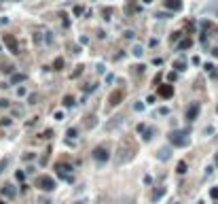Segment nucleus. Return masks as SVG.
I'll return each instance as SVG.
<instances>
[{
	"mask_svg": "<svg viewBox=\"0 0 218 204\" xmlns=\"http://www.w3.org/2000/svg\"><path fill=\"white\" fill-rule=\"evenodd\" d=\"M133 153H135V145L129 141V138H123L121 145H119V149H117V153H114V164H127L129 159L133 157Z\"/></svg>",
	"mask_w": 218,
	"mask_h": 204,
	"instance_id": "1",
	"label": "nucleus"
},
{
	"mask_svg": "<svg viewBox=\"0 0 218 204\" xmlns=\"http://www.w3.org/2000/svg\"><path fill=\"white\" fill-rule=\"evenodd\" d=\"M36 187L42 191H53L55 189V181L51 179V176H38L36 179Z\"/></svg>",
	"mask_w": 218,
	"mask_h": 204,
	"instance_id": "2",
	"label": "nucleus"
},
{
	"mask_svg": "<svg viewBox=\"0 0 218 204\" xmlns=\"http://www.w3.org/2000/svg\"><path fill=\"white\" fill-rule=\"evenodd\" d=\"M184 136H186L184 132H172V134H170V143L174 145V147H186L188 141H186Z\"/></svg>",
	"mask_w": 218,
	"mask_h": 204,
	"instance_id": "3",
	"label": "nucleus"
},
{
	"mask_svg": "<svg viewBox=\"0 0 218 204\" xmlns=\"http://www.w3.org/2000/svg\"><path fill=\"white\" fill-rule=\"evenodd\" d=\"M108 157H110V153H108L106 147H95L93 149V159H95V162L104 164V162H108Z\"/></svg>",
	"mask_w": 218,
	"mask_h": 204,
	"instance_id": "4",
	"label": "nucleus"
},
{
	"mask_svg": "<svg viewBox=\"0 0 218 204\" xmlns=\"http://www.w3.org/2000/svg\"><path fill=\"white\" fill-rule=\"evenodd\" d=\"M123 98H125V92H123V89H117V92L110 94V98H108V104H110V106H117V104H121Z\"/></svg>",
	"mask_w": 218,
	"mask_h": 204,
	"instance_id": "5",
	"label": "nucleus"
},
{
	"mask_svg": "<svg viewBox=\"0 0 218 204\" xmlns=\"http://www.w3.org/2000/svg\"><path fill=\"white\" fill-rule=\"evenodd\" d=\"M4 45L11 49V53H19V45H17V41H15V36L4 34Z\"/></svg>",
	"mask_w": 218,
	"mask_h": 204,
	"instance_id": "6",
	"label": "nucleus"
},
{
	"mask_svg": "<svg viewBox=\"0 0 218 204\" xmlns=\"http://www.w3.org/2000/svg\"><path fill=\"white\" fill-rule=\"evenodd\" d=\"M199 115V102H193V104L186 109V121H195Z\"/></svg>",
	"mask_w": 218,
	"mask_h": 204,
	"instance_id": "7",
	"label": "nucleus"
},
{
	"mask_svg": "<svg viewBox=\"0 0 218 204\" xmlns=\"http://www.w3.org/2000/svg\"><path fill=\"white\" fill-rule=\"evenodd\" d=\"M159 96H161V98H172V96H174V87H172V85H161V87H159Z\"/></svg>",
	"mask_w": 218,
	"mask_h": 204,
	"instance_id": "8",
	"label": "nucleus"
},
{
	"mask_svg": "<svg viewBox=\"0 0 218 204\" xmlns=\"http://www.w3.org/2000/svg\"><path fill=\"white\" fill-rule=\"evenodd\" d=\"M165 7H167V11H180L182 9V0H165Z\"/></svg>",
	"mask_w": 218,
	"mask_h": 204,
	"instance_id": "9",
	"label": "nucleus"
},
{
	"mask_svg": "<svg viewBox=\"0 0 218 204\" xmlns=\"http://www.w3.org/2000/svg\"><path fill=\"white\" fill-rule=\"evenodd\" d=\"M15 194H17V191H15L13 185H4V189L0 191V196H7V198H15Z\"/></svg>",
	"mask_w": 218,
	"mask_h": 204,
	"instance_id": "10",
	"label": "nucleus"
},
{
	"mask_svg": "<svg viewBox=\"0 0 218 204\" xmlns=\"http://www.w3.org/2000/svg\"><path fill=\"white\" fill-rule=\"evenodd\" d=\"M190 47H193V41L190 39H184V41H180V45H178V49H190Z\"/></svg>",
	"mask_w": 218,
	"mask_h": 204,
	"instance_id": "11",
	"label": "nucleus"
},
{
	"mask_svg": "<svg viewBox=\"0 0 218 204\" xmlns=\"http://www.w3.org/2000/svg\"><path fill=\"white\" fill-rule=\"evenodd\" d=\"M131 53H133L135 57H142V55H144V47H142V45H133Z\"/></svg>",
	"mask_w": 218,
	"mask_h": 204,
	"instance_id": "12",
	"label": "nucleus"
},
{
	"mask_svg": "<svg viewBox=\"0 0 218 204\" xmlns=\"http://www.w3.org/2000/svg\"><path fill=\"white\" fill-rule=\"evenodd\" d=\"M170 149H159V153H157V157L159 159H170Z\"/></svg>",
	"mask_w": 218,
	"mask_h": 204,
	"instance_id": "13",
	"label": "nucleus"
},
{
	"mask_svg": "<svg viewBox=\"0 0 218 204\" xmlns=\"http://www.w3.org/2000/svg\"><path fill=\"white\" fill-rule=\"evenodd\" d=\"M21 81H25V74H13V77H11V83H21Z\"/></svg>",
	"mask_w": 218,
	"mask_h": 204,
	"instance_id": "14",
	"label": "nucleus"
},
{
	"mask_svg": "<svg viewBox=\"0 0 218 204\" xmlns=\"http://www.w3.org/2000/svg\"><path fill=\"white\" fill-rule=\"evenodd\" d=\"M64 64H66V62H64V57H57V60L53 62V68H55V70H62Z\"/></svg>",
	"mask_w": 218,
	"mask_h": 204,
	"instance_id": "15",
	"label": "nucleus"
},
{
	"mask_svg": "<svg viewBox=\"0 0 218 204\" xmlns=\"http://www.w3.org/2000/svg\"><path fill=\"white\" fill-rule=\"evenodd\" d=\"M64 106H68V109H70V106H74V98H72V96H64Z\"/></svg>",
	"mask_w": 218,
	"mask_h": 204,
	"instance_id": "16",
	"label": "nucleus"
},
{
	"mask_svg": "<svg viewBox=\"0 0 218 204\" xmlns=\"http://www.w3.org/2000/svg\"><path fill=\"white\" fill-rule=\"evenodd\" d=\"M176 172H178V174H184V172H186V164H184V162H178Z\"/></svg>",
	"mask_w": 218,
	"mask_h": 204,
	"instance_id": "17",
	"label": "nucleus"
},
{
	"mask_svg": "<svg viewBox=\"0 0 218 204\" xmlns=\"http://www.w3.org/2000/svg\"><path fill=\"white\" fill-rule=\"evenodd\" d=\"M152 134H155V128H148V130L144 128V141H150V138H152Z\"/></svg>",
	"mask_w": 218,
	"mask_h": 204,
	"instance_id": "18",
	"label": "nucleus"
},
{
	"mask_svg": "<svg viewBox=\"0 0 218 204\" xmlns=\"http://www.w3.org/2000/svg\"><path fill=\"white\" fill-rule=\"evenodd\" d=\"M38 100H40V94H30V98H28V102H30V104H36Z\"/></svg>",
	"mask_w": 218,
	"mask_h": 204,
	"instance_id": "19",
	"label": "nucleus"
},
{
	"mask_svg": "<svg viewBox=\"0 0 218 204\" xmlns=\"http://www.w3.org/2000/svg\"><path fill=\"white\" fill-rule=\"evenodd\" d=\"M174 68H176V70H178V72H180V70H184V68H186V64H184V62H180V60H178V62H174Z\"/></svg>",
	"mask_w": 218,
	"mask_h": 204,
	"instance_id": "20",
	"label": "nucleus"
},
{
	"mask_svg": "<svg viewBox=\"0 0 218 204\" xmlns=\"http://www.w3.org/2000/svg\"><path fill=\"white\" fill-rule=\"evenodd\" d=\"M93 123H95V115H89V117H87V121H85V126L87 128H93Z\"/></svg>",
	"mask_w": 218,
	"mask_h": 204,
	"instance_id": "21",
	"label": "nucleus"
},
{
	"mask_svg": "<svg viewBox=\"0 0 218 204\" xmlns=\"http://www.w3.org/2000/svg\"><path fill=\"white\" fill-rule=\"evenodd\" d=\"M9 166V159H0V174L4 172V168Z\"/></svg>",
	"mask_w": 218,
	"mask_h": 204,
	"instance_id": "22",
	"label": "nucleus"
},
{
	"mask_svg": "<svg viewBox=\"0 0 218 204\" xmlns=\"http://www.w3.org/2000/svg\"><path fill=\"white\" fill-rule=\"evenodd\" d=\"M66 136L68 138H76V128H70V130L66 132Z\"/></svg>",
	"mask_w": 218,
	"mask_h": 204,
	"instance_id": "23",
	"label": "nucleus"
},
{
	"mask_svg": "<svg viewBox=\"0 0 218 204\" xmlns=\"http://www.w3.org/2000/svg\"><path fill=\"white\" fill-rule=\"evenodd\" d=\"M157 115H170V109H167V106H161V109L157 111Z\"/></svg>",
	"mask_w": 218,
	"mask_h": 204,
	"instance_id": "24",
	"label": "nucleus"
},
{
	"mask_svg": "<svg viewBox=\"0 0 218 204\" xmlns=\"http://www.w3.org/2000/svg\"><path fill=\"white\" fill-rule=\"evenodd\" d=\"M80 72H83V66H76V70H74L72 74H70V77H72V79H74V77H78V74H80Z\"/></svg>",
	"mask_w": 218,
	"mask_h": 204,
	"instance_id": "25",
	"label": "nucleus"
},
{
	"mask_svg": "<svg viewBox=\"0 0 218 204\" xmlns=\"http://www.w3.org/2000/svg\"><path fill=\"white\" fill-rule=\"evenodd\" d=\"M13 115H15V117L23 115V109H21V106H17V109H13Z\"/></svg>",
	"mask_w": 218,
	"mask_h": 204,
	"instance_id": "26",
	"label": "nucleus"
},
{
	"mask_svg": "<svg viewBox=\"0 0 218 204\" xmlns=\"http://www.w3.org/2000/svg\"><path fill=\"white\" fill-rule=\"evenodd\" d=\"M83 13H85L83 7H74V15H83Z\"/></svg>",
	"mask_w": 218,
	"mask_h": 204,
	"instance_id": "27",
	"label": "nucleus"
},
{
	"mask_svg": "<svg viewBox=\"0 0 218 204\" xmlns=\"http://www.w3.org/2000/svg\"><path fill=\"white\" fill-rule=\"evenodd\" d=\"M40 136H42V138H51V136H53V130H47V132H42Z\"/></svg>",
	"mask_w": 218,
	"mask_h": 204,
	"instance_id": "28",
	"label": "nucleus"
},
{
	"mask_svg": "<svg viewBox=\"0 0 218 204\" xmlns=\"http://www.w3.org/2000/svg\"><path fill=\"white\" fill-rule=\"evenodd\" d=\"M55 119H57V121L64 119V113H62V111H55Z\"/></svg>",
	"mask_w": 218,
	"mask_h": 204,
	"instance_id": "29",
	"label": "nucleus"
},
{
	"mask_svg": "<svg viewBox=\"0 0 218 204\" xmlns=\"http://www.w3.org/2000/svg\"><path fill=\"white\" fill-rule=\"evenodd\" d=\"M25 94H28V89H25V87H19L17 89V96H25Z\"/></svg>",
	"mask_w": 218,
	"mask_h": 204,
	"instance_id": "30",
	"label": "nucleus"
},
{
	"mask_svg": "<svg viewBox=\"0 0 218 204\" xmlns=\"http://www.w3.org/2000/svg\"><path fill=\"white\" fill-rule=\"evenodd\" d=\"M133 36H135V34H133L131 30H125V39H133Z\"/></svg>",
	"mask_w": 218,
	"mask_h": 204,
	"instance_id": "31",
	"label": "nucleus"
},
{
	"mask_svg": "<svg viewBox=\"0 0 218 204\" xmlns=\"http://www.w3.org/2000/svg\"><path fill=\"white\" fill-rule=\"evenodd\" d=\"M34 157H36L34 153H25V155H23V159H25V162H28V159H34Z\"/></svg>",
	"mask_w": 218,
	"mask_h": 204,
	"instance_id": "32",
	"label": "nucleus"
},
{
	"mask_svg": "<svg viewBox=\"0 0 218 204\" xmlns=\"http://www.w3.org/2000/svg\"><path fill=\"white\" fill-rule=\"evenodd\" d=\"M133 109H135V111H142V109H144V104H142V102H135Z\"/></svg>",
	"mask_w": 218,
	"mask_h": 204,
	"instance_id": "33",
	"label": "nucleus"
},
{
	"mask_svg": "<svg viewBox=\"0 0 218 204\" xmlns=\"http://www.w3.org/2000/svg\"><path fill=\"white\" fill-rule=\"evenodd\" d=\"M9 106V100H0V109H7Z\"/></svg>",
	"mask_w": 218,
	"mask_h": 204,
	"instance_id": "34",
	"label": "nucleus"
},
{
	"mask_svg": "<svg viewBox=\"0 0 218 204\" xmlns=\"http://www.w3.org/2000/svg\"><path fill=\"white\" fill-rule=\"evenodd\" d=\"M210 194H212V198H218V187H214V189H212Z\"/></svg>",
	"mask_w": 218,
	"mask_h": 204,
	"instance_id": "35",
	"label": "nucleus"
},
{
	"mask_svg": "<svg viewBox=\"0 0 218 204\" xmlns=\"http://www.w3.org/2000/svg\"><path fill=\"white\" fill-rule=\"evenodd\" d=\"M15 176H17V181H23V176H25V172H17V174H15Z\"/></svg>",
	"mask_w": 218,
	"mask_h": 204,
	"instance_id": "36",
	"label": "nucleus"
},
{
	"mask_svg": "<svg viewBox=\"0 0 218 204\" xmlns=\"http://www.w3.org/2000/svg\"><path fill=\"white\" fill-rule=\"evenodd\" d=\"M212 55H214V57H218V47H216V49H212Z\"/></svg>",
	"mask_w": 218,
	"mask_h": 204,
	"instance_id": "37",
	"label": "nucleus"
},
{
	"mask_svg": "<svg viewBox=\"0 0 218 204\" xmlns=\"http://www.w3.org/2000/svg\"><path fill=\"white\" fill-rule=\"evenodd\" d=\"M38 204H51V202H49V200H40V202H38Z\"/></svg>",
	"mask_w": 218,
	"mask_h": 204,
	"instance_id": "38",
	"label": "nucleus"
},
{
	"mask_svg": "<svg viewBox=\"0 0 218 204\" xmlns=\"http://www.w3.org/2000/svg\"><path fill=\"white\" fill-rule=\"evenodd\" d=\"M142 2H146V4H148V2H152V0H142Z\"/></svg>",
	"mask_w": 218,
	"mask_h": 204,
	"instance_id": "39",
	"label": "nucleus"
},
{
	"mask_svg": "<svg viewBox=\"0 0 218 204\" xmlns=\"http://www.w3.org/2000/svg\"><path fill=\"white\" fill-rule=\"evenodd\" d=\"M0 204H7V202H4V200H2V198H0Z\"/></svg>",
	"mask_w": 218,
	"mask_h": 204,
	"instance_id": "40",
	"label": "nucleus"
},
{
	"mask_svg": "<svg viewBox=\"0 0 218 204\" xmlns=\"http://www.w3.org/2000/svg\"><path fill=\"white\" fill-rule=\"evenodd\" d=\"M174 204H180V202H174Z\"/></svg>",
	"mask_w": 218,
	"mask_h": 204,
	"instance_id": "41",
	"label": "nucleus"
},
{
	"mask_svg": "<svg viewBox=\"0 0 218 204\" xmlns=\"http://www.w3.org/2000/svg\"><path fill=\"white\" fill-rule=\"evenodd\" d=\"M216 164H218V157H216Z\"/></svg>",
	"mask_w": 218,
	"mask_h": 204,
	"instance_id": "42",
	"label": "nucleus"
}]
</instances>
